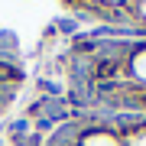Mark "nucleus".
<instances>
[{
	"mask_svg": "<svg viewBox=\"0 0 146 146\" xmlns=\"http://www.w3.org/2000/svg\"><path fill=\"white\" fill-rule=\"evenodd\" d=\"M127 78L133 84H146V46H136L127 58Z\"/></svg>",
	"mask_w": 146,
	"mask_h": 146,
	"instance_id": "f257e3e1",
	"label": "nucleus"
},
{
	"mask_svg": "<svg viewBox=\"0 0 146 146\" xmlns=\"http://www.w3.org/2000/svg\"><path fill=\"white\" fill-rule=\"evenodd\" d=\"M13 78H20V72H16L13 65H7V62H0V81H13Z\"/></svg>",
	"mask_w": 146,
	"mask_h": 146,
	"instance_id": "f03ea898",
	"label": "nucleus"
}]
</instances>
